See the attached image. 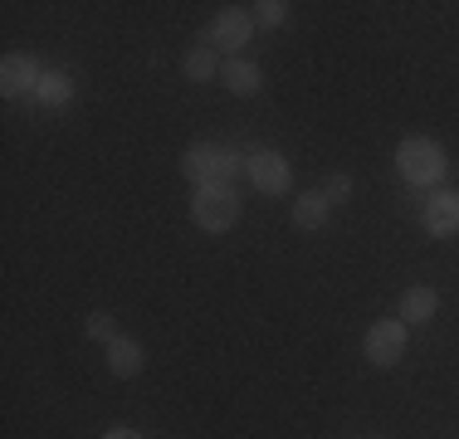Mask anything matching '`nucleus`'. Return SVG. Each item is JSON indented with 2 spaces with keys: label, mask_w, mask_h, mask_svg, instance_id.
Masks as SVG:
<instances>
[{
  "label": "nucleus",
  "mask_w": 459,
  "mask_h": 439,
  "mask_svg": "<svg viewBox=\"0 0 459 439\" xmlns=\"http://www.w3.org/2000/svg\"><path fill=\"white\" fill-rule=\"evenodd\" d=\"M39 73H45V69H35V59H30V54H5V64H0V93H5V98L35 93Z\"/></svg>",
  "instance_id": "obj_8"
},
{
  "label": "nucleus",
  "mask_w": 459,
  "mask_h": 439,
  "mask_svg": "<svg viewBox=\"0 0 459 439\" xmlns=\"http://www.w3.org/2000/svg\"><path fill=\"white\" fill-rule=\"evenodd\" d=\"M221 83H225L235 98H249V93H259L264 73H259L255 59H245V54H230V59L221 64Z\"/></svg>",
  "instance_id": "obj_9"
},
{
  "label": "nucleus",
  "mask_w": 459,
  "mask_h": 439,
  "mask_svg": "<svg viewBox=\"0 0 459 439\" xmlns=\"http://www.w3.org/2000/svg\"><path fill=\"white\" fill-rule=\"evenodd\" d=\"M245 171H249V181H255L264 195H283L293 185V171H289V161H283L279 151H249Z\"/></svg>",
  "instance_id": "obj_5"
},
{
  "label": "nucleus",
  "mask_w": 459,
  "mask_h": 439,
  "mask_svg": "<svg viewBox=\"0 0 459 439\" xmlns=\"http://www.w3.org/2000/svg\"><path fill=\"white\" fill-rule=\"evenodd\" d=\"M249 35H255V20H249L245 10H221V15L211 20V30H205L201 44H211V49L221 54V49H245Z\"/></svg>",
  "instance_id": "obj_6"
},
{
  "label": "nucleus",
  "mask_w": 459,
  "mask_h": 439,
  "mask_svg": "<svg viewBox=\"0 0 459 439\" xmlns=\"http://www.w3.org/2000/svg\"><path fill=\"white\" fill-rule=\"evenodd\" d=\"M323 195H327V205H342L347 195H352V181H347V176H327V181H323Z\"/></svg>",
  "instance_id": "obj_17"
},
{
  "label": "nucleus",
  "mask_w": 459,
  "mask_h": 439,
  "mask_svg": "<svg viewBox=\"0 0 459 439\" xmlns=\"http://www.w3.org/2000/svg\"><path fill=\"white\" fill-rule=\"evenodd\" d=\"M103 439H142V435H137V430H108Z\"/></svg>",
  "instance_id": "obj_18"
},
{
  "label": "nucleus",
  "mask_w": 459,
  "mask_h": 439,
  "mask_svg": "<svg viewBox=\"0 0 459 439\" xmlns=\"http://www.w3.org/2000/svg\"><path fill=\"white\" fill-rule=\"evenodd\" d=\"M283 15H289V5H283V0H259V5H255V25H264V30L283 25Z\"/></svg>",
  "instance_id": "obj_16"
},
{
  "label": "nucleus",
  "mask_w": 459,
  "mask_h": 439,
  "mask_svg": "<svg viewBox=\"0 0 459 439\" xmlns=\"http://www.w3.org/2000/svg\"><path fill=\"white\" fill-rule=\"evenodd\" d=\"M83 332H89L93 342H113V337H117V323H113V313H108V307H98V313H89V323H83Z\"/></svg>",
  "instance_id": "obj_15"
},
{
  "label": "nucleus",
  "mask_w": 459,
  "mask_h": 439,
  "mask_svg": "<svg viewBox=\"0 0 459 439\" xmlns=\"http://www.w3.org/2000/svg\"><path fill=\"white\" fill-rule=\"evenodd\" d=\"M35 98H39L45 108H64V103L74 98V79H69V73H59V69H45V73H39Z\"/></svg>",
  "instance_id": "obj_13"
},
{
  "label": "nucleus",
  "mask_w": 459,
  "mask_h": 439,
  "mask_svg": "<svg viewBox=\"0 0 459 439\" xmlns=\"http://www.w3.org/2000/svg\"><path fill=\"white\" fill-rule=\"evenodd\" d=\"M435 313H440V293L430 283H415V288L401 293V323L406 327H425Z\"/></svg>",
  "instance_id": "obj_10"
},
{
  "label": "nucleus",
  "mask_w": 459,
  "mask_h": 439,
  "mask_svg": "<svg viewBox=\"0 0 459 439\" xmlns=\"http://www.w3.org/2000/svg\"><path fill=\"white\" fill-rule=\"evenodd\" d=\"M142 366H147V357H142V342H133V337H113V342H108V376L133 381Z\"/></svg>",
  "instance_id": "obj_11"
},
{
  "label": "nucleus",
  "mask_w": 459,
  "mask_h": 439,
  "mask_svg": "<svg viewBox=\"0 0 459 439\" xmlns=\"http://www.w3.org/2000/svg\"><path fill=\"white\" fill-rule=\"evenodd\" d=\"M420 220H425V229H430L435 239L459 235V191H435L430 201H425Z\"/></svg>",
  "instance_id": "obj_7"
},
{
  "label": "nucleus",
  "mask_w": 459,
  "mask_h": 439,
  "mask_svg": "<svg viewBox=\"0 0 459 439\" xmlns=\"http://www.w3.org/2000/svg\"><path fill=\"white\" fill-rule=\"evenodd\" d=\"M327 215H333V205H327L323 191H303L299 201H293V211H289V220H293L299 229H323Z\"/></svg>",
  "instance_id": "obj_12"
},
{
  "label": "nucleus",
  "mask_w": 459,
  "mask_h": 439,
  "mask_svg": "<svg viewBox=\"0 0 459 439\" xmlns=\"http://www.w3.org/2000/svg\"><path fill=\"white\" fill-rule=\"evenodd\" d=\"M362 351H367V361L371 366H396L401 357H406V323L401 317H381V323H371L367 327V337H362Z\"/></svg>",
  "instance_id": "obj_4"
},
{
  "label": "nucleus",
  "mask_w": 459,
  "mask_h": 439,
  "mask_svg": "<svg viewBox=\"0 0 459 439\" xmlns=\"http://www.w3.org/2000/svg\"><path fill=\"white\" fill-rule=\"evenodd\" d=\"M191 220L211 235H225V229L239 225V195L230 185H201L191 201Z\"/></svg>",
  "instance_id": "obj_3"
},
{
  "label": "nucleus",
  "mask_w": 459,
  "mask_h": 439,
  "mask_svg": "<svg viewBox=\"0 0 459 439\" xmlns=\"http://www.w3.org/2000/svg\"><path fill=\"white\" fill-rule=\"evenodd\" d=\"M239 167H245L239 151L221 147V142H191V147L181 151V171L195 181V191H201V185H230V176Z\"/></svg>",
  "instance_id": "obj_1"
},
{
  "label": "nucleus",
  "mask_w": 459,
  "mask_h": 439,
  "mask_svg": "<svg viewBox=\"0 0 459 439\" xmlns=\"http://www.w3.org/2000/svg\"><path fill=\"white\" fill-rule=\"evenodd\" d=\"M186 79H195V83L221 79V54H215L211 44H195V49L186 54Z\"/></svg>",
  "instance_id": "obj_14"
},
{
  "label": "nucleus",
  "mask_w": 459,
  "mask_h": 439,
  "mask_svg": "<svg viewBox=\"0 0 459 439\" xmlns=\"http://www.w3.org/2000/svg\"><path fill=\"white\" fill-rule=\"evenodd\" d=\"M396 167L411 185H440L445 176V147L435 137H406L396 147Z\"/></svg>",
  "instance_id": "obj_2"
}]
</instances>
